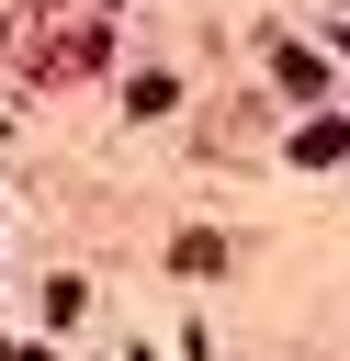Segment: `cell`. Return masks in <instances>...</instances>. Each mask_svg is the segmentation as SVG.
Masks as SVG:
<instances>
[{
	"label": "cell",
	"instance_id": "3",
	"mask_svg": "<svg viewBox=\"0 0 350 361\" xmlns=\"http://www.w3.org/2000/svg\"><path fill=\"white\" fill-rule=\"evenodd\" d=\"M339 45H350V11H339Z\"/></svg>",
	"mask_w": 350,
	"mask_h": 361
},
{
	"label": "cell",
	"instance_id": "1",
	"mask_svg": "<svg viewBox=\"0 0 350 361\" xmlns=\"http://www.w3.org/2000/svg\"><path fill=\"white\" fill-rule=\"evenodd\" d=\"M294 158H305V169H327V158H350V124H339V113H316V124L294 135Z\"/></svg>",
	"mask_w": 350,
	"mask_h": 361
},
{
	"label": "cell",
	"instance_id": "2",
	"mask_svg": "<svg viewBox=\"0 0 350 361\" xmlns=\"http://www.w3.org/2000/svg\"><path fill=\"white\" fill-rule=\"evenodd\" d=\"M0 361H45V350H0Z\"/></svg>",
	"mask_w": 350,
	"mask_h": 361
}]
</instances>
